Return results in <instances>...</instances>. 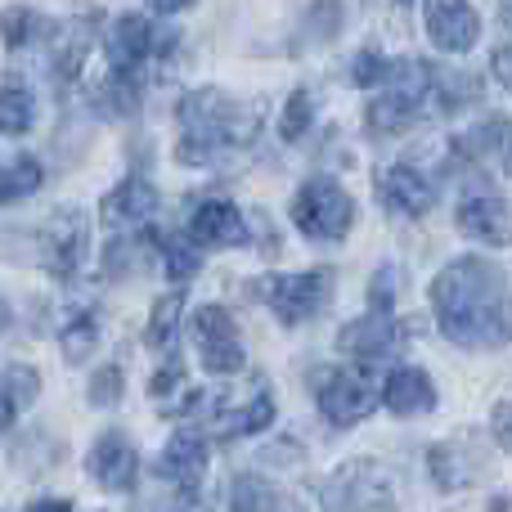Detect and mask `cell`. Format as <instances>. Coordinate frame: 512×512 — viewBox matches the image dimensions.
<instances>
[{
    "label": "cell",
    "instance_id": "26",
    "mask_svg": "<svg viewBox=\"0 0 512 512\" xmlns=\"http://www.w3.org/2000/svg\"><path fill=\"white\" fill-rule=\"evenodd\" d=\"M180 310H185V288H176V292H162L158 301H153V310H149V328H144V342L149 346H171L176 342V328H180Z\"/></svg>",
    "mask_w": 512,
    "mask_h": 512
},
{
    "label": "cell",
    "instance_id": "42",
    "mask_svg": "<svg viewBox=\"0 0 512 512\" xmlns=\"http://www.w3.org/2000/svg\"><path fill=\"white\" fill-rule=\"evenodd\" d=\"M27 512H72V504H68V499H36Z\"/></svg>",
    "mask_w": 512,
    "mask_h": 512
},
{
    "label": "cell",
    "instance_id": "33",
    "mask_svg": "<svg viewBox=\"0 0 512 512\" xmlns=\"http://www.w3.org/2000/svg\"><path fill=\"white\" fill-rule=\"evenodd\" d=\"M387 68H391V59H382V54L364 50L360 59L351 63V81H355V86H364V90H373L382 77H387Z\"/></svg>",
    "mask_w": 512,
    "mask_h": 512
},
{
    "label": "cell",
    "instance_id": "3",
    "mask_svg": "<svg viewBox=\"0 0 512 512\" xmlns=\"http://www.w3.org/2000/svg\"><path fill=\"white\" fill-rule=\"evenodd\" d=\"M378 95L364 108V122L373 135H400L432 108V68L418 59H391L387 77L378 81Z\"/></svg>",
    "mask_w": 512,
    "mask_h": 512
},
{
    "label": "cell",
    "instance_id": "2",
    "mask_svg": "<svg viewBox=\"0 0 512 512\" xmlns=\"http://www.w3.org/2000/svg\"><path fill=\"white\" fill-rule=\"evenodd\" d=\"M261 131V104L230 99L225 90H194L180 99V144L176 162L185 167H212L230 153L248 149Z\"/></svg>",
    "mask_w": 512,
    "mask_h": 512
},
{
    "label": "cell",
    "instance_id": "25",
    "mask_svg": "<svg viewBox=\"0 0 512 512\" xmlns=\"http://www.w3.org/2000/svg\"><path fill=\"white\" fill-rule=\"evenodd\" d=\"M36 122V95L23 81H9L0 86V131L5 135H27Z\"/></svg>",
    "mask_w": 512,
    "mask_h": 512
},
{
    "label": "cell",
    "instance_id": "31",
    "mask_svg": "<svg viewBox=\"0 0 512 512\" xmlns=\"http://www.w3.org/2000/svg\"><path fill=\"white\" fill-rule=\"evenodd\" d=\"M0 32H5L9 50H23V45L36 41V32H41V18H36L32 9L14 5V9H5V18H0Z\"/></svg>",
    "mask_w": 512,
    "mask_h": 512
},
{
    "label": "cell",
    "instance_id": "20",
    "mask_svg": "<svg viewBox=\"0 0 512 512\" xmlns=\"http://www.w3.org/2000/svg\"><path fill=\"white\" fill-rule=\"evenodd\" d=\"M270 423H274V396H270L265 387H256L248 405L212 409V418H207V432H212L216 441H234V436H256V432H265Z\"/></svg>",
    "mask_w": 512,
    "mask_h": 512
},
{
    "label": "cell",
    "instance_id": "21",
    "mask_svg": "<svg viewBox=\"0 0 512 512\" xmlns=\"http://www.w3.org/2000/svg\"><path fill=\"white\" fill-rule=\"evenodd\" d=\"M427 468H432V481L441 490H463L481 477V454H468V436H459V441L432 445Z\"/></svg>",
    "mask_w": 512,
    "mask_h": 512
},
{
    "label": "cell",
    "instance_id": "18",
    "mask_svg": "<svg viewBox=\"0 0 512 512\" xmlns=\"http://www.w3.org/2000/svg\"><path fill=\"white\" fill-rule=\"evenodd\" d=\"M382 405L396 418H414V414H432L436 409V382L427 369L418 364H400L391 378H382Z\"/></svg>",
    "mask_w": 512,
    "mask_h": 512
},
{
    "label": "cell",
    "instance_id": "14",
    "mask_svg": "<svg viewBox=\"0 0 512 512\" xmlns=\"http://www.w3.org/2000/svg\"><path fill=\"white\" fill-rule=\"evenodd\" d=\"M378 198L391 216H405V221H418L436 207V185L423 167L414 162H396L378 176Z\"/></svg>",
    "mask_w": 512,
    "mask_h": 512
},
{
    "label": "cell",
    "instance_id": "11",
    "mask_svg": "<svg viewBox=\"0 0 512 512\" xmlns=\"http://www.w3.org/2000/svg\"><path fill=\"white\" fill-rule=\"evenodd\" d=\"M454 225H459L468 239L490 243V248H508L512 243V212L490 185H472L468 194L459 198V207H454Z\"/></svg>",
    "mask_w": 512,
    "mask_h": 512
},
{
    "label": "cell",
    "instance_id": "15",
    "mask_svg": "<svg viewBox=\"0 0 512 512\" xmlns=\"http://www.w3.org/2000/svg\"><path fill=\"white\" fill-rule=\"evenodd\" d=\"M158 216V189L144 176H126L117 189H108L104 203H99V225L108 234H131Z\"/></svg>",
    "mask_w": 512,
    "mask_h": 512
},
{
    "label": "cell",
    "instance_id": "30",
    "mask_svg": "<svg viewBox=\"0 0 512 512\" xmlns=\"http://www.w3.org/2000/svg\"><path fill=\"white\" fill-rule=\"evenodd\" d=\"M310 117H315V104H310V90H292L288 104H283V117H279V135L283 140H301L310 131Z\"/></svg>",
    "mask_w": 512,
    "mask_h": 512
},
{
    "label": "cell",
    "instance_id": "24",
    "mask_svg": "<svg viewBox=\"0 0 512 512\" xmlns=\"http://www.w3.org/2000/svg\"><path fill=\"white\" fill-rule=\"evenodd\" d=\"M59 346H63V360L68 364H81V360H90L95 355V346H99V319H95V310H72L68 319H63V328H59Z\"/></svg>",
    "mask_w": 512,
    "mask_h": 512
},
{
    "label": "cell",
    "instance_id": "12",
    "mask_svg": "<svg viewBox=\"0 0 512 512\" xmlns=\"http://www.w3.org/2000/svg\"><path fill=\"white\" fill-rule=\"evenodd\" d=\"M86 472L95 477L99 490L108 495H131L135 481H140V454L135 441L126 432H104L86 454Z\"/></svg>",
    "mask_w": 512,
    "mask_h": 512
},
{
    "label": "cell",
    "instance_id": "36",
    "mask_svg": "<svg viewBox=\"0 0 512 512\" xmlns=\"http://www.w3.org/2000/svg\"><path fill=\"white\" fill-rule=\"evenodd\" d=\"M337 23H342V14H337V0H319L315 14L306 18L310 27V41H328V36L337 32Z\"/></svg>",
    "mask_w": 512,
    "mask_h": 512
},
{
    "label": "cell",
    "instance_id": "35",
    "mask_svg": "<svg viewBox=\"0 0 512 512\" xmlns=\"http://www.w3.org/2000/svg\"><path fill=\"white\" fill-rule=\"evenodd\" d=\"M396 288H400L396 265L378 270V274H373V283H369V306L373 310H396Z\"/></svg>",
    "mask_w": 512,
    "mask_h": 512
},
{
    "label": "cell",
    "instance_id": "39",
    "mask_svg": "<svg viewBox=\"0 0 512 512\" xmlns=\"http://www.w3.org/2000/svg\"><path fill=\"white\" fill-rule=\"evenodd\" d=\"M490 68H495V81L504 90H512V45H499L495 59H490Z\"/></svg>",
    "mask_w": 512,
    "mask_h": 512
},
{
    "label": "cell",
    "instance_id": "1",
    "mask_svg": "<svg viewBox=\"0 0 512 512\" xmlns=\"http://www.w3.org/2000/svg\"><path fill=\"white\" fill-rule=\"evenodd\" d=\"M427 297L445 342L463 351H504L512 342L508 274L486 256H454L432 279Z\"/></svg>",
    "mask_w": 512,
    "mask_h": 512
},
{
    "label": "cell",
    "instance_id": "13",
    "mask_svg": "<svg viewBox=\"0 0 512 512\" xmlns=\"http://www.w3.org/2000/svg\"><path fill=\"white\" fill-rule=\"evenodd\" d=\"M189 243L198 252H221V248H243L248 243V221L230 198H203L189 212Z\"/></svg>",
    "mask_w": 512,
    "mask_h": 512
},
{
    "label": "cell",
    "instance_id": "43",
    "mask_svg": "<svg viewBox=\"0 0 512 512\" xmlns=\"http://www.w3.org/2000/svg\"><path fill=\"white\" fill-rule=\"evenodd\" d=\"M499 158H504V171L512 176V131L504 126V140H499Z\"/></svg>",
    "mask_w": 512,
    "mask_h": 512
},
{
    "label": "cell",
    "instance_id": "23",
    "mask_svg": "<svg viewBox=\"0 0 512 512\" xmlns=\"http://www.w3.org/2000/svg\"><path fill=\"white\" fill-rule=\"evenodd\" d=\"M230 512H288V504H283V490L274 481L239 472L230 481Z\"/></svg>",
    "mask_w": 512,
    "mask_h": 512
},
{
    "label": "cell",
    "instance_id": "16",
    "mask_svg": "<svg viewBox=\"0 0 512 512\" xmlns=\"http://www.w3.org/2000/svg\"><path fill=\"white\" fill-rule=\"evenodd\" d=\"M427 36L445 54H468L481 41V18L468 0H423Z\"/></svg>",
    "mask_w": 512,
    "mask_h": 512
},
{
    "label": "cell",
    "instance_id": "41",
    "mask_svg": "<svg viewBox=\"0 0 512 512\" xmlns=\"http://www.w3.org/2000/svg\"><path fill=\"white\" fill-rule=\"evenodd\" d=\"M189 5H194V0H149V9H153V14H162V18L180 14V9H189Z\"/></svg>",
    "mask_w": 512,
    "mask_h": 512
},
{
    "label": "cell",
    "instance_id": "22",
    "mask_svg": "<svg viewBox=\"0 0 512 512\" xmlns=\"http://www.w3.org/2000/svg\"><path fill=\"white\" fill-rule=\"evenodd\" d=\"M95 23H99V14H86V18H72V23L59 27L54 50H50V68L59 81H72L81 72V63H86V54H90V41H95Z\"/></svg>",
    "mask_w": 512,
    "mask_h": 512
},
{
    "label": "cell",
    "instance_id": "29",
    "mask_svg": "<svg viewBox=\"0 0 512 512\" xmlns=\"http://www.w3.org/2000/svg\"><path fill=\"white\" fill-rule=\"evenodd\" d=\"M0 387L9 391V400H14L18 409H32L36 396H41V373H36L32 364H9V369L0 373Z\"/></svg>",
    "mask_w": 512,
    "mask_h": 512
},
{
    "label": "cell",
    "instance_id": "27",
    "mask_svg": "<svg viewBox=\"0 0 512 512\" xmlns=\"http://www.w3.org/2000/svg\"><path fill=\"white\" fill-rule=\"evenodd\" d=\"M153 248L162 252V265H167V274L176 283L194 279L198 265H203V252H198L189 239H176V234H158V230H153Z\"/></svg>",
    "mask_w": 512,
    "mask_h": 512
},
{
    "label": "cell",
    "instance_id": "45",
    "mask_svg": "<svg viewBox=\"0 0 512 512\" xmlns=\"http://www.w3.org/2000/svg\"><path fill=\"white\" fill-rule=\"evenodd\" d=\"M400 5H409V0H400Z\"/></svg>",
    "mask_w": 512,
    "mask_h": 512
},
{
    "label": "cell",
    "instance_id": "32",
    "mask_svg": "<svg viewBox=\"0 0 512 512\" xmlns=\"http://www.w3.org/2000/svg\"><path fill=\"white\" fill-rule=\"evenodd\" d=\"M122 391H126L122 369H117V364H104V369H95V378H90L86 400H90L95 409H113L117 400H122Z\"/></svg>",
    "mask_w": 512,
    "mask_h": 512
},
{
    "label": "cell",
    "instance_id": "9",
    "mask_svg": "<svg viewBox=\"0 0 512 512\" xmlns=\"http://www.w3.org/2000/svg\"><path fill=\"white\" fill-rule=\"evenodd\" d=\"M194 346L212 378H230V373H239L243 360H248V355H243L239 324H234V315L225 306H216V301L194 310Z\"/></svg>",
    "mask_w": 512,
    "mask_h": 512
},
{
    "label": "cell",
    "instance_id": "40",
    "mask_svg": "<svg viewBox=\"0 0 512 512\" xmlns=\"http://www.w3.org/2000/svg\"><path fill=\"white\" fill-rule=\"evenodd\" d=\"M18 414H23V409H18L14 400H9V391H5V387H0V432H9Z\"/></svg>",
    "mask_w": 512,
    "mask_h": 512
},
{
    "label": "cell",
    "instance_id": "5",
    "mask_svg": "<svg viewBox=\"0 0 512 512\" xmlns=\"http://www.w3.org/2000/svg\"><path fill=\"white\" fill-rule=\"evenodd\" d=\"M310 387H315L319 414H324L333 427L364 423V418L382 405V373L364 360L337 364V369H315Z\"/></svg>",
    "mask_w": 512,
    "mask_h": 512
},
{
    "label": "cell",
    "instance_id": "34",
    "mask_svg": "<svg viewBox=\"0 0 512 512\" xmlns=\"http://www.w3.org/2000/svg\"><path fill=\"white\" fill-rule=\"evenodd\" d=\"M180 382H185V364H180V355H171V360L162 364L158 373H153V382H149V396H153V400H167V396H176V391H180Z\"/></svg>",
    "mask_w": 512,
    "mask_h": 512
},
{
    "label": "cell",
    "instance_id": "6",
    "mask_svg": "<svg viewBox=\"0 0 512 512\" xmlns=\"http://www.w3.org/2000/svg\"><path fill=\"white\" fill-rule=\"evenodd\" d=\"M319 512H400L396 477L378 459H346L319 486Z\"/></svg>",
    "mask_w": 512,
    "mask_h": 512
},
{
    "label": "cell",
    "instance_id": "19",
    "mask_svg": "<svg viewBox=\"0 0 512 512\" xmlns=\"http://www.w3.org/2000/svg\"><path fill=\"white\" fill-rule=\"evenodd\" d=\"M158 477L171 481L176 490H198L207 477V441L194 432H176L167 450L158 454Z\"/></svg>",
    "mask_w": 512,
    "mask_h": 512
},
{
    "label": "cell",
    "instance_id": "10",
    "mask_svg": "<svg viewBox=\"0 0 512 512\" xmlns=\"http://www.w3.org/2000/svg\"><path fill=\"white\" fill-rule=\"evenodd\" d=\"M409 333H414V328H409L405 319H396V310H369V315L342 324L337 351L351 355V360H364V364H382L409 342Z\"/></svg>",
    "mask_w": 512,
    "mask_h": 512
},
{
    "label": "cell",
    "instance_id": "44",
    "mask_svg": "<svg viewBox=\"0 0 512 512\" xmlns=\"http://www.w3.org/2000/svg\"><path fill=\"white\" fill-rule=\"evenodd\" d=\"M14 324V310H9V301H5V292H0V333Z\"/></svg>",
    "mask_w": 512,
    "mask_h": 512
},
{
    "label": "cell",
    "instance_id": "8",
    "mask_svg": "<svg viewBox=\"0 0 512 512\" xmlns=\"http://www.w3.org/2000/svg\"><path fill=\"white\" fill-rule=\"evenodd\" d=\"M86 256H90V221L77 212V207H59V212L36 230V261H41L45 274H54L59 283L77 279Z\"/></svg>",
    "mask_w": 512,
    "mask_h": 512
},
{
    "label": "cell",
    "instance_id": "28",
    "mask_svg": "<svg viewBox=\"0 0 512 512\" xmlns=\"http://www.w3.org/2000/svg\"><path fill=\"white\" fill-rule=\"evenodd\" d=\"M41 180H45V171H41V162H36V158L5 162V167H0V207L18 203V198H27V194H36V189H41Z\"/></svg>",
    "mask_w": 512,
    "mask_h": 512
},
{
    "label": "cell",
    "instance_id": "38",
    "mask_svg": "<svg viewBox=\"0 0 512 512\" xmlns=\"http://www.w3.org/2000/svg\"><path fill=\"white\" fill-rule=\"evenodd\" d=\"M490 432H495V441L512 450V400H499L495 414H490Z\"/></svg>",
    "mask_w": 512,
    "mask_h": 512
},
{
    "label": "cell",
    "instance_id": "4",
    "mask_svg": "<svg viewBox=\"0 0 512 512\" xmlns=\"http://www.w3.org/2000/svg\"><path fill=\"white\" fill-rule=\"evenodd\" d=\"M333 292H337V270L333 265H315V270L301 274H265L248 288V297H261L279 324L297 328L324 315L333 306Z\"/></svg>",
    "mask_w": 512,
    "mask_h": 512
},
{
    "label": "cell",
    "instance_id": "37",
    "mask_svg": "<svg viewBox=\"0 0 512 512\" xmlns=\"http://www.w3.org/2000/svg\"><path fill=\"white\" fill-rule=\"evenodd\" d=\"M144 512H203V504H198V490H171L167 499L149 504Z\"/></svg>",
    "mask_w": 512,
    "mask_h": 512
},
{
    "label": "cell",
    "instance_id": "7",
    "mask_svg": "<svg viewBox=\"0 0 512 512\" xmlns=\"http://www.w3.org/2000/svg\"><path fill=\"white\" fill-rule=\"evenodd\" d=\"M292 225L310 243H337L355 225V198L333 176H310L292 198Z\"/></svg>",
    "mask_w": 512,
    "mask_h": 512
},
{
    "label": "cell",
    "instance_id": "17",
    "mask_svg": "<svg viewBox=\"0 0 512 512\" xmlns=\"http://www.w3.org/2000/svg\"><path fill=\"white\" fill-rule=\"evenodd\" d=\"M108 72H122V77H140L144 63L158 50V36H153V23L144 14H122L113 27H108Z\"/></svg>",
    "mask_w": 512,
    "mask_h": 512
}]
</instances>
